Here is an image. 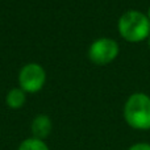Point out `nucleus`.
Here are the masks:
<instances>
[{
	"mask_svg": "<svg viewBox=\"0 0 150 150\" xmlns=\"http://www.w3.org/2000/svg\"><path fill=\"white\" fill-rule=\"evenodd\" d=\"M124 119L133 129H150V98L146 93L134 92L128 98L124 105Z\"/></svg>",
	"mask_w": 150,
	"mask_h": 150,
	"instance_id": "1",
	"label": "nucleus"
},
{
	"mask_svg": "<svg viewBox=\"0 0 150 150\" xmlns=\"http://www.w3.org/2000/svg\"><path fill=\"white\" fill-rule=\"evenodd\" d=\"M119 33L128 42H141L150 36V21L145 13L140 11H128L117 23Z\"/></svg>",
	"mask_w": 150,
	"mask_h": 150,
	"instance_id": "2",
	"label": "nucleus"
},
{
	"mask_svg": "<svg viewBox=\"0 0 150 150\" xmlns=\"http://www.w3.org/2000/svg\"><path fill=\"white\" fill-rule=\"evenodd\" d=\"M119 44L115 40L108 38V37H101L91 44L88 49V58L95 65L103 66L113 62L119 55Z\"/></svg>",
	"mask_w": 150,
	"mask_h": 150,
	"instance_id": "3",
	"label": "nucleus"
},
{
	"mask_svg": "<svg viewBox=\"0 0 150 150\" xmlns=\"http://www.w3.org/2000/svg\"><path fill=\"white\" fill-rule=\"evenodd\" d=\"M46 74L41 65L38 63H28L18 73L20 88L25 92L36 93L44 87Z\"/></svg>",
	"mask_w": 150,
	"mask_h": 150,
	"instance_id": "4",
	"label": "nucleus"
},
{
	"mask_svg": "<svg viewBox=\"0 0 150 150\" xmlns=\"http://www.w3.org/2000/svg\"><path fill=\"white\" fill-rule=\"evenodd\" d=\"M52 128H53L52 120H50V117L46 116V115H38V116H36L30 125L33 137L38 138V140H42V141L50 134Z\"/></svg>",
	"mask_w": 150,
	"mask_h": 150,
	"instance_id": "5",
	"label": "nucleus"
},
{
	"mask_svg": "<svg viewBox=\"0 0 150 150\" xmlns=\"http://www.w3.org/2000/svg\"><path fill=\"white\" fill-rule=\"evenodd\" d=\"M26 96L25 91H23L20 87L18 88H12L11 91H8L7 96H5V103L9 108L12 109H18L25 104Z\"/></svg>",
	"mask_w": 150,
	"mask_h": 150,
	"instance_id": "6",
	"label": "nucleus"
},
{
	"mask_svg": "<svg viewBox=\"0 0 150 150\" xmlns=\"http://www.w3.org/2000/svg\"><path fill=\"white\" fill-rule=\"evenodd\" d=\"M18 150H49V148L42 140L32 137L24 140L18 146Z\"/></svg>",
	"mask_w": 150,
	"mask_h": 150,
	"instance_id": "7",
	"label": "nucleus"
},
{
	"mask_svg": "<svg viewBox=\"0 0 150 150\" xmlns=\"http://www.w3.org/2000/svg\"><path fill=\"white\" fill-rule=\"evenodd\" d=\"M128 150H150V144L148 142H138L132 145Z\"/></svg>",
	"mask_w": 150,
	"mask_h": 150,
	"instance_id": "8",
	"label": "nucleus"
},
{
	"mask_svg": "<svg viewBox=\"0 0 150 150\" xmlns=\"http://www.w3.org/2000/svg\"><path fill=\"white\" fill-rule=\"evenodd\" d=\"M146 16H148V18H149V21H150V8L148 9V15H146Z\"/></svg>",
	"mask_w": 150,
	"mask_h": 150,
	"instance_id": "9",
	"label": "nucleus"
},
{
	"mask_svg": "<svg viewBox=\"0 0 150 150\" xmlns=\"http://www.w3.org/2000/svg\"><path fill=\"white\" fill-rule=\"evenodd\" d=\"M148 42H149V47H150V36H149V38H148Z\"/></svg>",
	"mask_w": 150,
	"mask_h": 150,
	"instance_id": "10",
	"label": "nucleus"
}]
</instances>
